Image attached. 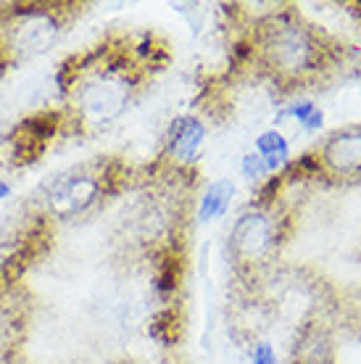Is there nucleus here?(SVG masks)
I'll return each instance as SVG.
<instances>
[{"instance_id": "nucleus-4", "label": "nucleus", "mask_w": 361, "mask_h": 364, "mask_svg": "<svg viewBox=\"0 0 361 364\" xmlns=\"http://www.w3.org/2000/svg\"><path fill=\"white\" fill-rule=\"evenodd\" d=\"M109 180L106 172H90L85 166L58 174L45 191V214L53 219L85 217L106 196Z\"/></svg>"}, {"instance_id": "nucleus-12", "label": "nucleus", "mask_w": 361, "mask_h": 364, "mask_svg": "<svg viewBox=\"0 0 361 364\" xmlns=\"http://www.w3.org/2000/svg\"><path fill=\"white\" fill-rule=\"evenodd\" d=\"M240 172H243L245 180H262V177H266V164H264V159L259 154H245L243 156V164H240Z\"/></svg>"}, {"instance_id": "nucleus-8", "label": "nucleus", "mask_w": 361, "mask_h": 364, "mask_svg": "<svg viewBox=\"0 0 361 364\" xmlns=\"http://www.w3.org/2000/svg\"><path fill=\"white\" fill-rule=\"evenodd\" d=\"M322 161L335 174H361V129L333 135L322 148Z\"/></svg>"}, {"instance_id": "nucleus-9", "label": "nucleus", "mask_w": 361, "mask_h": 364, "mask_svg": "<svg viewBox=\"0 0 361 364\" xmlns=\"http://www.w3.org/2000/svg\"><path fill=\"white\" fill-rule=\"evenodd\" d=\"M232 196H235V185L232 180H217L211 182L200 198V209H198V219L200 222H211V219L225 217L230 203H232Z\"/></svg>"}, {"instance_id": "nucleus-5", "label": "nucleus", "mask_w": 361, "mask_h": 364, "mask_svg": "<svg viewBox=\"0 0 361 364\" xmlns=\"http://www.w3.org/2000/svg\"><path fill=\"white\" fill-rule=\"evenodd\" d=\"M66 122L63 114H53V111H45V114H35V117L24 119L14 132H11L9 143V161L14 166L29 164L35 161L40 151H45V146L58 135L61 124Z\"/></svg>"}, {"instance_id": "nucleus-7", "label": "nucleus", "mask_w": 361, "mask_h": 364, "mask_svg": "<svg viewBox=\"0 0 361 364\" xmlns=\"http://www.w3.org/2000/svg\"><path fill=\"white\" fill-rule=\"evenodd\" d=\"M203 140H206V127L198 117L190 114L177 117L166 129V154L180 164H190L200 154Z\"/></svg>"}, {"instance_id": "nucleus-3", "label": "nucleus", "mask_w": 361, "mask_h": 364, "mask_svg": "<svg viewBox=\"0 0 361 364\" xmlns=\"http://www.w3.org/2000/svg\"><path fill=\"white\" fill-rule=\"evenodd\" d=\"M262 55L271 72L293 77V74H303L306 69H311L316 46L301 24L290 21L288 16H280L264 27Z\"/></svg>"}, {"instance_id": "nucleus-6", "label": "nucleus", "mask_w": 361, "mask_h": 364, "mask_svg": "<svg viewBox=\"0 0 361 364\" xmlns=\"http://www.w3.org/2000/svg\"><path fill=\"white\" fill-rule=\"evenodd\" d=\"M230 246L240 262H259L274 246V219L264 209H251L240 214L230 232Z\"/></svg>"}, {"instance_id": "nucleus-10", "label": "nucleus", "mask_w": 361, "mask_h": 364, "mask_svg": "<svg viewBox=\"0 0 361 364\" xmlns=\"http://www.w3.org/2000/svg\"><path fill=\"white\" fill-rule=\"evenodd\" d=\"M256 154L264 159L266 172H277L290 159V146L277 129H266V132L256 137Z\"/></svg>"}, {"instance_id": "nucleus-2", "label": "nucleus", "mask_w": 361, "mask_h": 364, "mask_svg": "<svg viewBox=\"0 0 361 364\" xmlns=\"http://www.w3.org/2000/svg\"><path fill=\"white\" fill-rule=\"evenodd\" d=\"M69 6L63 3H11L0 6V61L24 64L48 53L63 32Z\"/></svg>"}, {"instance_id": "nucleus-11", "label": "nucleus", "mask_w": 361, "mask_h": 364, "mask_svg": "<svg viewBox=\"0 0 361 364\" xmlns=\"http://www.w3.org/2000/svg\"><path fill=\"white\" fill-rule=\"evenodd\" d=\"M288 114L298 122L301 127L308 129V132L316 129V127H322V111L316 109L314 103H308V100H298V103H293V106L288 109Z\"/></svg>"}, {"instance_id": "nucleus-14", "label": "nucleus", "mask_w": 361, "mask_h": 364, "mask_svg": "<svg viewBox=\"0 0 361 364\" xmlns=\"http://www.w3.org/2000/svg\"><path fill=\"white\" fill-rule=\"evenodd\" d=\"M11 196V185L6 180H0V200H6Z\"/></svg>"}, {"instance_id": "nucleus-13", "label": "nucleus", "mask_w": 361, "mask_h": 364, "mask_svg": "<svg viewBox=\"0 0 361 364\" xmlns=\"http://www.w3.org/2000/svg\"><path fill=\"white\" fill-rule=\"evenodd\" d=\"M251 362L253 364H274L277 362V354H274L271 343H266V341L256 343V346L251 348Z\"/></svg>"}, {"instance_id": "nucleus-1", "label": "nucleus", "mask_w": 361, "mask_h": 364, "mask_svg": "<svg viewBox=\"0 0 361 364\" xmlns=\"http://www.w3.org/2000/svg\"><path fill=\"white\" fill-rule=\"evenodd\" d=\"M66 114L77 129L103 127L129 106L135 95V72L129 61L114 50L72 58L58 74Z\"/></svg>"}]
</instances>
